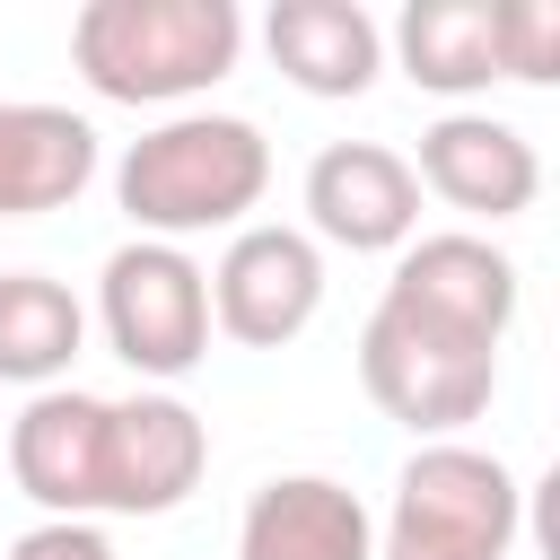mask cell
<instances>
[{
	"label": "cell",
	"instance_id": "obj_1",
	"mask_svg": "<svg viewBox=\"0 0 560 560\" xmlns=\"http://www.w3.org/2000/svg\"><path fill=\"white\" fill-rule=\"evenodd\" d=\"M262 192H271V140L245 114H166L114 166L122 219L158 245H184L201 228H245Z\"/></svg>",
	"mask_w": 560,
	"mask_h": 560
},
{
	"label": "cell",
	"instance_id": "obj_2",
	"mask_svg": "<svg viewBox=\"0 0 560 560\" xmlns=\"http://www.w3.org/2000/svg\"><path fill=\"white\" fill-rule=\"evenodd\" d=\"M245 52L236 0H88L70 18V70L105 105H184Z\"/></svg>",
	"mask_w": 560,
	"mask_h": 560
},
{
	"label": "cell",
	"instance_id": "obj_3",
	"mask_svg": "<svg viewBox=\"0 0 560 560\" xmlns=\"http://www.w3.org/2000/svg\"><path fill=\"white\" fill-rule=\"evenodd\" d=\"M525 525V490L481 446H420L394 472V508L376 525V560H508Z\"/></svg>",
	"mask_w": 560,
	"mask_h": 560
},
{
	"label": "cell",
	"instance_id": "obj_4",
	"mask_svg": "<svg viewBox=\"0 0 560 560\" xmlns=\"http://www.w3.org/2000/svg\"><path fill=\"white\" fill-rule=\"evenodd\" d=\"M96 324H105V341L131 376L175 385L210 359V271L184 245L131 236L96 271Z\"/></svg>",
	"mask_w": 560,
	"mask_h": 560
},
{
	"label": "cell",
	"instance_id": "obj_5",
	"mask_svg": "<svg viewBox=\"0 0 560 560\" xmlns=\"http://www.w3.org/2000/svg\"><path fill=\"white\" fill-rule=\"evenodd\" d=\"M359 385H368V402L385 420H402L420 446H438V438H455L464 420L490 411L499 350H472V341H455V332H438V324L376 298V315L359 324Z\"/></svg>",
	"mask_w": 560,
	"mask_h": 560
},
{
	"label": "cell",
	"instance_id": "obj_6",
	"mask_svg": "<svg viewBox=\"0 0 560 560\" xmlns=\"http://www.w3.org/2000/svg\"><path fill=\"white\" fill-rule=\"evenodd\" d=\"M324 306V245L306 228H236L210 271V324L245 350H289Z\"/></svg>",
	"mask_w": 560,
	"mask_h": 560
},
{
	"label": "cell",
	"instance_id": "obj_7",
	"mask_svg": "<svg viewBox=\"0 0 560 560\" xmlns=\"http://www.w3.org/2000/svg\"><path fill=\"white\" fill-rule=\"evenodd\" d=\"M210 472V429L184 394H131L105 402V455H96V508L114 516H166L201 490Z\"/></svg>",
	"mask_w": 560,
	"mask_h": 560
},
{
	"label": "cell",
	"instance_id": "obj_8",
	"mask_svg": "<svg viewBox=\"0 0 560 560\" xmlns=\"http://www.w3.org/2000/svg\"><path fill=\"white\" fill-rule=\"evenodd\" d=\"M385 306L472 341V350H499L508 324H516V262L472 236V228H446V236H411L394 254V280H385Z\"/></svg>",
	"mask_w": 560,
	"mask_h": 560
},
{
	"label": "cell",
	"instance_id": "obj_9",
	"mask_svg": "<svg viewBox=\"0 0 560 560\" xmlns=\"http://www.w3.org/2000/svg\"><path fill=\"white\" fill-rule=\"evenodd\" d=\"M306 228L341 254H402L420 236V175L385 140H332L306 166Z\"/></svg>",
	"mask_w": 560,
	"mask_h": 560
},
{
	"label": "cell",
	"instance_id": "obj_10",
	"mask_svg": "<svg viewBox=\"0 0 560 560\" xmlns=\"http://www.w3.org/2000/svg\"><path fill=\"white\" fill-rule=\"evenodd\" d=\"M420 192H438L446 210H472V219H516V210H534V192H542V158H534V140L516 131V122H499V114H438L429 131H420Z\"/></svg>",
	"mask_w": 560,
	"mask_h": 560
},
{
	"label": "cell",
	"instance_id": "obj_11",
	"mask_svg": "<svg viewBox=\"0 0 560 560\" xmlns=\"http://www.w3.org/2000/svg\"><path fill=\"white\" fill-rule=\"evenodd\" d=\"M236 560H376V516L332 472H280L245 499Z\"/></svg>",
	"mask_w": 560,
	"mask_h": 560
},
{
	"label": "cell",
	"instance_id": "obj_12",
	"mask_svg": "<svg viewBox=\"0 0 560 560\" xmlns=\"http://www.w3.org/2000/svg\"><path fill=\"white\" fill-rule=\"evenodd\" d=\"M96 455H105V394L44 385L9 429V472L44 516H96Z\"/></svg>",
	"mask_w": 560,
	"mask_h": 560
},
{
	"label": "cell",
	"instance_id": "obj_13",
	"mask_svg": "<svg viewBox=\"0 0 560 560\" xmlns=\"http://www.w3.org/2000/svg\"><path fill=\"white\" fill-rule=\"evenodd\" d=\"M262 44L289 88L306 96H368L385 70V26L359 0H271Z\"/></svg>",
	"mask_w": 560,
	"mask_h": 560
},
{
	"label": "cell",
	"instance_id": "obj_14",
	"mask_svg": "<svg viewBox=\"0 0 560 560\" xmlns=\"http://www.w3.org/2000/svg\"><path fill=\"white\" fill-rule=\"evenodd\" d=\"M96 175V122L70 105H0V219L70 210Z\"/></svg>",
	"mask_w": 560,
	"mask_h": 560
},
{
	"label": "cell",
	"instance_id": "obj_15",
	"mask_svg": "<svg viewBox=\"0 0 560 560\" xmlns=\"http://www.w3.org/2000/svg\"><path fill=\"white\" fill-rule=\"evenodd\" d=\"M394 61L429 96H481L499 79V9L490 0H411L394 18Z\"/></svg>",
	"mask_w": 560,
	"mask_h": 560
},
{
	"label": "cell",
	"instance_id": "obj_16",
	"mask_svg": "<svg viewBox=\"0 0 560 560\" xmlns=\"http://www.w3.org/2000/svg\"><path fill=\"white\" fill-rule=\"evenodd\" d=\"M88 350V306L44 271H0V385H61Z\"/></svg>",
	"mask_w": 560,
	"mask_h": 560
},
{
	"label": "cell",
	"instance_id": "obj_17",
	"mask_svg": "<svg viewBox=\"0 0 560 560\" xmlns=\"http://www.w3.org/2000/svg\"><path fill=\"white\" fill-rule=\"evenodd\" d=\"M499 79H525V88L560 79V9L551 0H499Z\"/></svg>",
	"mask_w": 560,
	"mask_h": 560
},
{
	"label": "cell",
	"instance_id": "obj_18",
	"mask_svg": "<svg viewBox=\"0 0 560 560\" xmlns=\"http://www.w3.org/2000/svg\"><path fill=\"white\" fill-rule=\"evenodd\" d=\"M9 560H114V542L88 525V516H44L9 542Z\"/></svg>",
	"mask_w": 560,
	"mask_h": 560
}]
</instances>
